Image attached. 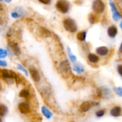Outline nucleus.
Here are the masks:
<instances>
[{
  "label": "nucleus",
  "mask_w": 122,
  "mask_h": 122,
  "mask_svg": "<svg viewBox=\"0 0 122 122\" xmlns=\"http://www.w3.org/2000/svg\"><path fill=\"white\" fill-rule=\"evenodd\" d=\"M63 25L64 29L70 33H74L77 30V25L76 21L71 18L65 19L63 21Z\"/></svg>",
  "instance_id": "obj_1"
},
{
  "label": "nucleus",
  "mask_w": 122,
  "mask_h": 122,
  "mask_svg": "<svg viewBox=\"0 0 122 122\" xmlns=\"http://www.w3.org/2000/svg\"><path fill=\"white\" fill-rule=\"evenodd\" d=\"M56 8L61 13L66 14L70 9V4L66 0H59L56 3Z\"/></svg>",
  "instance_id": "obj_2"
},
{
  "label": "nucleus",
  "mask_w": 122,
  "mask_h": 122,
  "mask_svg": "<svg viewBox=\"0 0 122 122\" xmlns=\"http://www.w3.org/2000/svg\"><path fill=\"white\" fill-rule=\"evenodd\" d=\"M92 9L94 12L101 14L105 9V4L102 0H95L92 3Z\"/></svg>",
  "instance_id": "obj_3"
},
{
  "label": "nucleus",
  "mask_w": 122,
  "mask_h": 122,
  "mask_svg": "<svg viewBox=\"0 0 122 122\" xmlns=\"http://www.w3.org/2000/svg\"><path fill=\"white\" fill-rule=\"evenodd\" d=\"M16 74L15 72L11 70L1 69L0 70V76L4 79H16Z\"/></svg>",
  "instance_id": "obj_4"
},
{
  "label": "nucleus",
  "mask_w": 122,
  "mask_h": 122,
  "mask_svg": "<svg viewBox=\"0 0 122 122\" xmlns=\"http://www.w3.org/2000/svg\"><path fill=\"white\" fill-rule=\"evenodd\" d=\"M59 69L60 72L62 74H64V75L68 74L70 72V70H71L69 62L67 60L63 61L62 62L60 63L59 66Z\"/></svg>",
  "instance_id": "obj_5"
},
{
  "label": "nucleus",
  "mask_w": 122,
  "mask_h": 122,
  "mask_svg": "<svg viewBox=\"0 0 122 122\" xmlns=\"http://www.w3.org/2000/svg\"><path fill=\"white\" fill-rule=\"evenodd\" d=\"M109 5L112 11V17L113 19L116 21H118L119 20H120L122 19V16L119 14V12L118 11L117 9V6L115 4V3L114 1H109Z\"/></svg>",
  "instance_id": "obj_6"
},
{
  "label": "nucleus",
  "mask_w": 122,
  "mask_h": 122,
  "mask_svg": "<svg viewBox=\"0 0 122 122\" xmlns=\"http://www.w3.org/2000/svg\"><path fill=\"white\" fill-rule=\"evenodd\" d=\"M97 94L99 97H101L102 98H109L112 95L110 89L105 86H102L99 88L97 90Z\"/></svg>",
  "instance_id": "obj_7"
},
{
  "label": "nucleus",
  "mask_w": 122,
  "mask_h": 122,
  "mask_svg": "<svg viewBox=\"0 0 122 122\" xmlns=\"http://www.w3.org/2000/svg\"><path fill=\"white\" fill-rule=\"evenodd\" d=\"M29 74L32 78V79L35 81V82H38L40 81L41 79V76H40V74L39 72L38 71V70L34 67V66H30L29 69Z\"/></svg>",
  "instance_id": "obj_8"
},
{
  "label": "nucleus",
  "mask_w": 122,
  "mask_h": 122,
  "mask_svg": "<svg viewBox=\"0 0 122 122\" xmlns=\"http://www.w3.org/2000/svg\"><path fill=\"white\" fill-rule=\"evenodd\" d=\"M94 106H95V103H94L92 102L87 101V102H83L81 104L79 109H80V111L81 112H86L89 111Z\"/></svg>",
  "instance_id": "obj_9"
},
{
  "label": "nucleus",
  "mask_w": 122,
  "mask_h": 122,
  "mask_svg": "<svg viewBox=\"0 0 122 122\" xmlns=\"http://www.w3.org/2000/svg\"><path fill=\"white\" fill-rule=\"evenodd\" d=\"M18 109L21 114H27L30 112V107L26 102H21L18 105Z\"/></svg>",
  "instance_id": "obj_10"
},
{
  "label": "nucleus",
  "mask_w": 122,
  "mask_h": 122,
  "mask_svg": "<svg viewBox=\"0 0 122 122\" xmlns=\"http://www.w3.org/2000/svg\"><path fill=\"white\" fill-rule=\"evenodd\" d=\"M9 47L16 56H19L21 54V49L16 42H10L9 44Z\"/></svg>",
  "instance_id": "obj_11"
},
{
  "label": "nucleus",
  "mask_w": 122,
  "mask_h": 122,
  "mask_svg": "<svg viewBox=\"0 0 122 122\" xmlns=\"http://www.w3.org/2000/svg\"><path fill=\"white\" fill-rule=\"evenodd\" d=\"M110 115L114 117H119L122 115V108L119 106L113 107L110 110Z\"/></svg>",
  "instance_id": "obj_12"
},
{
  "label": "nucleus",
  "mask_w": 122,
  "mask_h": 122,
  "mask_svg": "<svg viewBox=\"0 0 122 122\" xmlns=\"http://www.w3.org/2000/svg\"><path fill=\"white\" fill-rule=\"evenodd\" d=\"M117 33H118V29L115 26H111L108 28V30H107V34H108V36L110 37V38H114L116 37V36L117 35Z\"/></svg>",
  "instance_id": "obj_13"
},
{
  "label": "nucleus",
  "mask_w": 122,
  "mask_h": 122,
  "mask_svg": "<svg viewBox=\"0 0 122 122\" xmlns=\"http://www.w3.org/2000/svg\"><path fill=\"white\" fill-rule=\"evenodd\" d=\"M97 53L100 56H106L109 54V49L106 46H99L96 49Z\"/></svg>",
  "instance_id": "obj_14"
},
{
  "label": "nucleus",
  "mask_w": 122,
  "mask_h": 122,
  "mask_svg": "<svg viewBox=\"0 0 122 122\" xmlns=\"http://www.w3.org/2000/svg\"><path fill=\"white\" fill-rule=\"evenodd\" d=\"M73 70L78 74H81L84 71V67L80 63H76L74 65Z\"/></svg>",
  "instance_id": "obj_15"
},
{
  "label": "nucleus",
  "mask_w": 122,
  "mask_h": 122,
  "mask_svg": "<svg viewBox=\"0 0 122 122\" xmlns=\"http://www.w3.org/2000/svg\"><path fill=\"white\" fill-rule=\"evenodd\" d=\"M41 112H42V114H44V116L46 119H51V118L53 117L52 113H51V112L49 110V109H47L46 107H41Z\"/></svg>",
  "instance_id": "obj_16"
},
{
  "label": "nucleus",
  "mask_w": 122,
  "mask_h": 122,
  "mask_svg": "<svg viewBox=\"0 0 122 122\" xmlns=\"http://www.w3.org/2000/svg\"><path fill=\"white\" fill-rule=\"evenodd\" d=\"M76 38L80 41H85L86 38V31H81L79 32L76 35Z\"/></svg>",
  "instance_id": "obj_17"
},
{
  "label": "nucleus",
  "mask_w": 122,
  "mask_h": 122,
  "mask_svg": "<svg viewBox=\"0 0 122 122\" xmlns=\"http://www.w3.org/2000/svg\"><path fill=\"white\" fill-rule=\"evenodd\" d=\"M88 59L92 63H97L99 60V58L94 54H89L88 55Z\"/></svg>",
  "instance_id": "obj_18"
},
{
  "label": "nucleus",
  "mask_w": 122,
  "mask_h": 122,
  "mask_svg": "<svg viewBox=\"0 0 122 122\" xmlns=\"http://www.w3.org/2000/svg\"><path fill=\"white\" fill-rule=\"evenodd\" d=\"M39 31H40V35L43 37H48L51 36V32L45 28H40Z\"/></svg>",
  "instance_id": "obj_19"
},
{
  "label": "nucleus",
  "mask_w": 122,
  "mask_h": 122,
  "mask_svg": "<svg viewBox=\"0 0 122 122\" xmlns=\"http://www.w3.org/2000/svg\"><path fill=\"white\" fill-rule=\"evenodd\" d=\"M8 112L7 107L4 104H0V117L5 116Z\"/></svg>",
  "instance_id": "obj_20"
},
{
  "label": "nucleus",
  "mask_w": 122,
  "mask_h": 122,
  "mask_svg": "<svg viewBox=\"0 0 122 122\" xmlns=\"http://www.w3.org/2000/svg\"><path fill=\"white\" fill-rule=\"evenodd\" d=\"M67 50H68L69 57V59H70L72 63H75V62L76 61V56H75L74 54H72L71 50V49H70L69 47H68V48H67Z\"/></svg>",
  "instance_id": "obj_21"
},
{
  "label": "nucleus",
  "mask_w": 122,
  "mask_h": 122,
  "mask_svg": "<svg viewBox=\"0 0 122 122\" xmlns=\"http://www.w3.org/2000/svg\"><path fill=\"white\" fill-rule=\"evenodd\" d=\"M19 97L21 98H28L29 97V92L26 89H22L19 93Z\"/></svg>",
  "instance_id": "obj_22"
},
{
  "label": "nucleus",
  "mask_w": 122,
  "mask_h": 122,
  "mask_svg": "<svg viewBox=\"0 0 122 122\" xmlns=\"http://www.w3.org/2000/svg\"><path fill=\"white\" fill-rule=\"evenodd\" d=\"M16 11H16L21 16L26 15V11H25V10L22 7H20V6L16 7Z\"/></svg>",
  "instance_id": "obj_23"
},
{
  "label": "nucleus",
  "mask_w": 122,
  "mask_h": 122,
  "mask_svg": "<svg viewBox=\"0 0 122 122\" xmlns=\"http://www.w3.org/2000/svg\"><path fill=\"white\" fill-rule=\"evenodd\" d=\"M104 114H105V110H104V109L98 110V111L96 112V116H97V117H99V118L102 117Z\"/></svg>",
  "instance_id": "obj_24"
},
{
  "label": "nucleus",
  "mask_w": 122,
  "mask_h": 122,
  "mask_svg": "<svg viewBox=\"0 0 122 122\" xmlns=\"http://www.w3.org/2000/svg\"><path fill=\"white\" fill-rule=\"evenodd\" d=\"M8 55L7 51L0 48V58H5Z\"/></svg>",
  "instance_id": "obj_25"
},
{
  "label": "nucleus",
  "mask_w": 122,
  "mask_h": 122,
  "mask_svg": "<svg viewBox=\"0 0 122 122\" xmlns=\"http://www.w3.org/2000/svg\"><path fill=\"white\" fill-rule=\"evenodd\" d=\"M17 68H18L19 70H21V71H23V72L26 74V76H28V75H29L27 70H26V69L23 66H21V64H17Z\"/></svg>",
  "instance_id": "obj_26"
},
{
  "label": "nucleus",
  "mask_w": 122,
  "mask_h": 122,
  "mask_svg": "<svg viewBox=\"0 0 122 122\" xmlns=\"http://www.w3.org/2000/svg\"><path fill=\"white\" fill-rule=\"evenodd\" d=\"M95 16L93 14H91L90 15H89V21H90V23L92 24H94L95 22H96V20H95Z\"/></svg>",
  "instance_id": "obj_27"
},
{
  "label": "nucleus",
  "mask_w": 122,
  "mask_h": 122,
  "mask_svg": "<svg viewBox=\"0 0 122 122\" xmlns=\"http://www.w3.org/2000/svg\"><path fill=\"white\" fill-rule=\"evenodd\" d=\"M115 91H116V93L119 96L122 97V87H117V88H115Z\"/></svg>",
  "instance_id": "obj_28"
},
{
  "label": "nucleus",
  "mask_w": 122,
  "mask_h": 122,
  "mask_svg": "<svg viewBox=\"0 0 122 122\" xmlns=\"http://www.w3.org/2000/svg\"><path fill=\"white\" fill-rule=\"evenodd\" d=\"M11 16H12L13 18H14V19H16V18H19L21 16H20L16 11H13V12L11 13Z\"/></svg>",
  "instance_id": "obj_29"
},
{
  "label": "nucleus",
  "mask_w": 122,
  "mask_h": 122,
  "mask_svg": "<svg viewBox=\"0 0 122 122\" xmlns=\"http://www.w3.org/2000/svg\"><path fill=\"white\" fill-rule=\"evenodd\" d=\"M117 71H118V73L119 74V75L122 77V64H119L117 66Z\"/></svg>",
  "instance_id": "obj_30"
},
{
  "label": "nucleus",
  "mask_w": 122,
  "mask_h": 122,
  "mask_svg": "<svg viewBox=\"0 0 122 122\" xmlns=\"http://www.w3.org/2000/svg\"><path fill=\"white\" fill-rule=\"evenodd\" d=\"M7 66V64L5 61L0 60V66Z\"/></svg>",
  "instance_id": "obj_31"
},
{
  "label": "nucleus",
  "mask_w": 122,
  "mask_h": 122,
  "mask_svg": "<svg viewBox=\"0 0 122 122\" xmlns=\"http://www.w3.org/2000/svg\"><path fill=\"white\" fill-rule=\"evenodd\" d=\"M41 3H42V4H50V2H51V1L50 0H48V1H43V0H41V1H39Z\"/></svg>",
  "instance_id": "obj_32"
},
{
  "label": "nucleus",
  "mask_w": 122,
  "mask_h": 122,
  "mask_svg": "<svg viewBox=\"0 0 122 122\" xmlns=\"http://www.w3.org/2000/svg\"><path fill=\"white\" fill-rule=\"evenodd\" d=\"M119 52H120V53H122V44H121V45H120V46H119Z\"/></svg>",
  "instance_id": "obj_33"
},
{
  "label": "nucleus",
  "mask_w": 122,
  "mask_h": 122,
  "mask_svg": "<svg viewBox=\"0 0 122 122\" xmlns=\"http://www.w3.org/2000/svg\"><path fill=\"white\" fill-rule=\"evenodd\" d=\"M120 28L122 29V21L120 23Z\"/></svg>",
  "instance_id": "obj_34"
},
{
  "label": "nucleus",
  "mask_w": 122,
  "mask_h": 122,
  "mask_svg": "<svg viewBox=\"0 0 122 122\" xmlns=\"http://www.w3.org/2000/svg\"><path fill=\"white\" fill-rule=\"evenodd\" d=\"M0 122H1V119H0Z\"/></svg>",
  "instance_id": "obj_35"
},
{
  "label": "nucleus",
  "mask_w": 122,
  "mask_h": 122,
  "mask_svg": "<svg viewBox=\"0 0 122 122\" xmlns=\"http://www.w3.org/2000/svg\"><path fill=\"white\" fill-rule=\"evenodd\" d=\"M0 24H1V19H0Z\"/></svg>",
  "instance_id": "obj_36"
}]
</instances>
